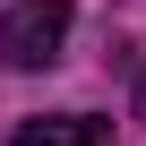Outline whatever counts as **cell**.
I'll return each mask as SVG.
<instances>
[{"mask_svg": "<svg viewBox=\"0 0 146 146\" xmlns=\"http://www.w3.org/2000/svg\"><path fill=\"white\" fill-rule=\"evenodd\" d=\"M9 146H112V120H95V112H52V120H17Z\"/></svg>", "mask_w": 146, "mask_h": 146, "instance_id": "cell-2", "label": "cell"}, {"mask_svg": "<svg viewBox=\"0 0 146 146\" xmlns=\"http://www.w3.org/2000/svg\"><path fill=\"white\" fill-rule=\"evenodd\" d=\"M69 43V0H17L0 17V60L9 69H52Z\"/></svg>", "mask_w": 146, "mask_h": 146, "instance_id": "cell-1", "label": "cell"}, {"mask_svg": "<svg viewBox=\"0 0 146 146\" xmlns=\"http://www.w3.org/2000/svg\"><path fill=\"white\" fill-rule=\"evenodd\" d=\"M137 120H146V78H137Z\"/></svg>", "mask_w": 146, "mask_h": 146, "instance_id": "cell-3", "label": "cell"}]
</instances>
